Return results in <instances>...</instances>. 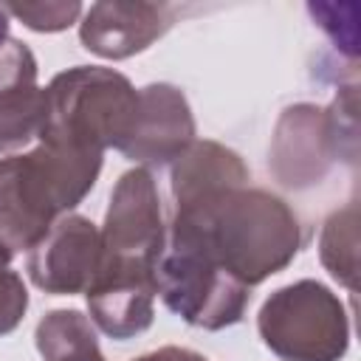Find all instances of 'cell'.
<instances>
[{
  "instance_id": "obj_1",
  "label": "cell",
  "mask_w": 361,
  "mask_h": 361,
  "mask_svg": "<svg viewBox=\"0 0 361 361\" xmlns=\"http://www.w3.org/2000/svg\"><path fill=\"white\" fill-rule=\"evenodd\" d=\"M166 245L192 251L254 288L293 262L305 226L279 195L245 183L175 206Z\"/></svg>"
},
{
  "instance_id": "obj_2",
  "label": "cell",
  "mask_w": 361,
  "mask_h": 361,
  "mask_svg": "<svg viewBox=\"0 0 361 361\" xmlns=\"http://www.w3.org/2000/svg\"><path fill=\"white\" fill-rule=\"evenodd\" d=\"M104 152L39 141L0 158V243L31 251L45 231L96 186Z\"/></svg>"
},
{
  "instance_id": "obj_3",
  "label": "cell",
  "mask_w": 361,
  "mask_h": 361,
  "mask_svg": "<svg viewBox=\"0 0 361 361\" xmlns=\"http://www.w3.org/2000/svg\"><path fill=\"white\" fill-rule=\"evenodd\" d=\"M138 110L133 82L102 65H76L56 73L45 87V124L39 141L79 149H121Z\"/></svg>"
},
{
  "instance_id": "obj_4",
  "label": "cell",
  "mask_w": 361,
  "mask_h": 361,
  "mask_svg": "<svg viewBox=\"0 0 361 361\" xmlns=\"http://www.w3.org/2000/svg\"><path fill=\"white\" fill-rule=\"evenodd\" d=\"M358 161V87L347 85L338 90L330 107L290 104L282 110L268 166L285 189H307L324 180L330 166Z\"/></svg>"
},
{
  "instance_id": "obj_5",
  "label": "cell",
  "mask_w": 361,
  "mask_h": 361,
  "mask_svg": "<svg viewBox=\"0 0 361 361\" xmlns=\"http://www.w3.org/2000/svg\"><path fill=\"white\" fill-rule=\"evenodd\" d=\"M257 330L279 361H338L350 347L347 307L316 279L276 288L259 307Z\"/></svg>"
},
{
  "instance_id": "obj_6",
  "label": "cell",
  "mask_w": 361,
  "mask_h": 361,
  "mask_svg": "<svg viewBox=\"0 0 361 361\" xmlns=\"http://www.w3.org/2000/svg\"><path fill=\"white\" fill-rule=\"evenodd\" d=\"M99 231L102 262L149 274L158 271L166 251V223L155 178L147 166L127 169L116 180L104 226Z\"/></svg>"
},
{
  "instance_id": "obj_7",
  "label": "cell",
  "mask_w": 361,
  "mask_h": 361,
  "mask_svg": "<svg viewBox=\"0 0 361 361\" xmlns=\"http://www.w3.org/2000/svg\"><path fill=\"white\" fill-rule=\"evenodd\" d=\"M155 285L164 305L175 316L203 330H223L237 324L251 299V288H245L209 259L169 245L158 262Z\"/></svg>"
},
{
  "instance_id": "obj_8",
  "label": "cell",
  "mask_w": 361,
  "mask_h": 361,
  "mask_svg": "<svg viewBox=\"0 0 361 361\" xmlns=\"http://www.w3.org/2000/svg\"><path fill=\"white\" fill-rule=\"evenodd\" d=\"M102 265V231L76 212L62 214L45 237L28 251L25 271L31 282L54 296L85 293Z\"/></svg>"
},
{
  "instance_id": "obj_9",
  "label": "cell",
  "mask_w": 361,
  "mask_h": 361,
  "mask_svg": "<svg viewBox=\"0 0 361 361\" xmlns=\"http://www.w3.org/2000/svg\"><path fill=\"white\" fill-rule=\"evenodd\" d=\"M195 141V116L180 87L152 82L138 90V110L121 155L141 166H164Z\"/></svg>"
},
{
  "instance_id": "obj_10",
  "label": "cell",
  "mask_w": 361,
  "mask_h": 361,
  "mask_svg": "<svg viewBox=\"0 0 361 361\" xmlns=\"http://www.w3.org/2000/svg\"><path fill=\"white\" fill-rule=\"evenodd\" d=\"M175 6L166 3H118L104 0L85 8L79 42L102 59H127L147 51L169 31Z\"/></svg>"
},
{
  "instance_id": "obj_11",
  "label": "cell",
  "mask_w": 361,
  "mask_h": 361,
  "mask_svg": "<svg viewBox=\"0 0 361 361\" xmlns=\"http://www.w3.org/2000/svg\"><path fill=\"white\" fill-rule=\"evenodd\" d=\"M45 124V87L37 85V59L14 37L0 42V152L14 155L34 144Z\"/></svg>"
},
{
  "instance_id": "obj_12",
  "label": "cell",
  "mask_w": 361,
  "mask_h": 361,
  "mask_svg": "<svg viewBox=\"0 0 361 361\" xmlns=\"http://www.w3.org/2000/svg\"><path fill=\"white\" fill-rule=\"evenodd\" d=\"M155 293H158L155 274L102 262L96 279L85 290V299H87L90 322L104 336L116 341H127L152 324Z\"/></svg>"
},
{
  "instance_id": "obj_13",
  "label": "cell",
  "mask_w": 361,
  "mask_h": 361,
  "mask_svg": "<svg viewBox=\"0 0 361 361\" xmlns=\"http://www.w3.org/2000/svg\"><path fill=\"white\" fill-rule=\"evenodd\" d=\"M251 180V169L245 161L220 141H192L175 161L169 172V186L175 206L189 203L195 197L228 189V186H245Z\"/></svg>"
},
{
  "instance_id": "obj_14",
  "label": "cell",
  "mask_w": 361,
  "mask_h": 361,
  "mask_svg": "<svg viewBox=\"0 0 361 361\" xmlns=\"http://www.w3.org/2000/svg\"><path fill=\"white\" fill-rule=\"evenodd\" d=\"M42 361H107L90 316L82 310H51L39 319L34 333Z\"/></svg>"
},
{
  "instance_id": "obj_15",
  "label": "cell",
  "mask_w": 361,
  "mask_h": 361,
  "mask_svg": "<svg viewBox=\"0 0 361 361\" xmlns=\"http://www.w3.org/2000/svg\"><path fill=\"white\" fill-rule=\"evenodd\" d=\"M319 257L327 274L347 290L358 288V206H347L327 214L319 234Z\"/></svg>"
},
{
  "instance_id": "obj_16",
  "label": "cell",
  "mask_w": 361,
  "mask_h": 361,
  "mask_svg": "<svg viewBox=\"0 0 361 361\" xmlns=\"http://www.w3.org/2000/svg\"><path fill=\"white\" fill-rule=\"evenodd\" d=\"M3 8L8 17H17L23 25L39 34L65 31L79 20V14H85V6L73 0L71 3H3Z\"/></svg>"
},
{
  "instance_id": "obj_17",
  "label": "cell",
  "mask_w": 361,
  "mask_h": 361,
  "mask_svg": "<svg viewBox=\"0 0 361 361\" xmlns=\"http://www.w3.org/2000/svg\"><path fill=\"white\" fill-rule=\"evenodd\" d=\"M11 257L14 251L0 243V336L11 333L28 310V290L23 276L11 268Z\"/></svg>"
},
{
  "instance_id": "obj_18",
  "label": "cell",
  "mask_w": 361,
  "mask_h": 361,
  "mask_svg": "<svg viewBox=\"0 0 361 361\" xmlns=\"http://www.w3.org/2000/svg\"><path fill=\"white\" fill-rule=\"evenodd\" d=\"M133 361H209V358L200 355V353H195V350H189V347L169 344V347H158L152 353H144V355H138Z\"/></svg>"
},
{
  "instance_id": "obj_19",
  "label": "cell",
  "mask_w": 361,
  "mask_h": 361,
  "mask_svg": "<svg viewBox=\"0 0 361 361\" xmlns=\"http://www.w3.org/2000/svg\"><path fill=\"white\" fill-rule=\"evenodd\" d=\"M3 39H8V14H6V8L0 6V42Z\"/></svg>"
}]
</instances>
